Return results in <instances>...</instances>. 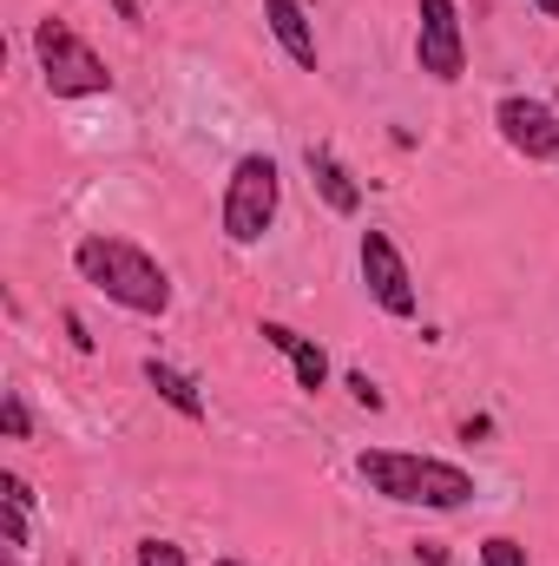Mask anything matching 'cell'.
<instances>
[{
    "label": "cell",
    "instance_id": "obj_4",
    "mask_svg": "<svg viewBox=\"0 0 559 566\" xmlns=\"http://www.w3.org/2000/svg\"><path fill=\"white\" fill-rule=\"evenodd\" d=\"M33 60H40V80H46V93L53 99H86V93H113V73H106V60L66 27V20H40L33 27Z\"/></svg>",
    "mask_w": 559,
    "mask_h": 566
},
{
    "label": "cell",
    "instance_id": "obj_11",
    "mask_svg": "<svg viewBox=\"0 0 559 566\" xmlns=\"http://www.w3.org/2000/svg\"><path fill=\"white\" fill-rule=\"evenodd\" d=\"M145 382H151V389H158V396H165V402L184 416V422H204V396H198V382H191V376H178L171 363L145 356Z\"/></svg>",
    "mask_w": 559,
    "mask_h": 566
},
{
    "label": "cell",
    "instance_id": "obj_15",
    "mask_svg": "<svg viewBox=\"0 0 559 566\" xmlns=\"http://www.w3.org/2000/svg\"><path fill=\"white\" fill-rule=\"evenodd\" d=\"M349 396H356V402H362V409H382V389H376V382H369V376H362V369H356V376H349Z\"/></svg>",
    "mask_w": 559,
    "mask_h": 566
},
{
    "label": "cell",
    "instance_id": "obj_1",
    "mask_svg": "<svg viewBox=\"0 0 559 566\" xmlns=\"http://www.w3.org/2000/svg\"><path fill=\"white\" fill-rule=\"evenodd\" d=\"M356 474L395 501V507H428V514H454L474 501V474L454 468V461H434V454H402V448H362L356 454Z\"/></svg>",
    "mask_w": 559,
    "mask_h": 566
},
{
    "label": "cell",
    "instance_id": "obj_7",
    "mask_svg": "<svg viewBox=\"0 0 559 566\" xmlns=\"http://www.w3.org/2000/svg\"><path fill=\"white\" fill-rule=\"evenodd\" d=\"M356 258H362V283H369V296L389 310V316H415V277H409V264H402V251H395V238L389 231H362V244H356Z\"/></svg>",
    "mask_w": 559,
    "mask_h": 566
},
{
    "label": "cell",
    "instance_id": "obj_12",
    "mask_svg": "<svg viewBox=\"0 0 559 566\" xmlns=\"http://www.w3.org/2000/svg\"><path fill=\"white\" fill-rule=\"evenodd\" d=\"M481 566H534V560H527V547L514 534H487L481 541Z\"/></svg>",
    "mask_w": 559,
    "mask_h": 566
},
{
    "label": "cell",
    "instance_id": "obj_5",
    "mask_svg": "<svg viewBox=\"0 0 559 566\" xmlns=\"http://www.w3.org/2000/svg\"><path fill=\"white\" fill-rule=\"evenodd\" d=\"M415 60L428 80L454 86L467 73V33H461V7L454 0H415Z\"/></svg>",
    "mask_w": 559,
    "mask_h": 566
},
{
    "label": "cell",
    "instance_id": "obj_10",
    "mask_svg": "<svg viewBox=\"0 0 559 566\" xmlns=\"http://www.w3.org/2000/svg\"><path fill=\"white\" fill-rule=\"evenodd\" d=\"M264 20H271V33H277V46L303 66V73H316V27H309V7L303 0H264Z\"/></svg>",
    "mask_w": 559,
    "mask_h": 566
},
{
    "label": "cell",
    "instance_id": "obj_6",
    "mask_svg": "<svg viewBox=\"0 0 559 566\" xmlns=\"http://www.w3.org/2000/svg\"><path fill=\"white\" fill-rule=\"evenodd\" d=\"M494 126H500V139L514 145L520 158H534V165H553L559 158V113L547 99H534V93H507L494 106Z\"/></svg>",
    "mask_w": 559,
    "mask_h": 566
},
{
    "label": "cell",
    "instance_id": "obj_17",
    "mask_svg": "<svg viewBox=\"0 0 559 566\" xmlns=\"http://www.w3.org/2000/svg\"><path fill=\"white\" fill-rule=\"evenodd\" d=\"M534 7H540V13H547V20H559V0H534Z\"/></svg>",
    "mask_w": 559,
    "mask_h": 566
},
{
    "label": "cell",
    "instance_id": "obj_3",
    "mask_svg": "<svg viewBox=\"0 0 559 566\" xmlns=\"http://www.w3.org/2000/svg\"><path fill=\"white\" fill-rule=\"evenodd\" d=\"M277 205H283V178H277V158L271 151H244L231 165V185H224V238L231 244H264V231L277 224Z\"/></svg>",
    "mask_w": 559,
    "mask_h": 566
},
{
    "label": "cell",
    "instance_id": "obj_8",
    "mask_svg": "<svg viewBox=\"0 0 559 566\" xmlns=\"http://www.w3.org/2000/svg\"><path fill=\"white\" fill-rule=\"evenodd\" d=\"M257 336H264L271 349L289 356L296 389H309V396H316V389H329V356H323V343H316V336H303V329H289V323H271V316H264V329H257Z\"/></svg>",
    "mask_w": 559,
    "mask_h": 566
},
{
    "label": "cell",
    "instance_id": "obj_18",
    "mask_svg": "<svg viewBox=\"0 0 559 566\" xmlns=\"http://www.w3.org/2000/svg\"><path fill=\"white\" fill-rule=\"evenodd\" d=\"M218 566H244V560H218Z\"/></svg>",
    "mask_w": 559,
    "mask_h": 566
},
{
    "label": "cell",
    "instance_id": "obj_14",
    "mask_svg": "<svg viewBox=\"0 0 559 566\" xmlns=\"http://www.w3.org/2000/svg\"><path fill=\"white\" fill-rule=\"evenodd\" d=\"M139 566H191V560H184L178 541H158V534H151V541H139Z\"/></svg>",
    "mask_w": 559,
    "mask_h": 566
},
{
    "label": "cell",
    "instance_id": "obj_13",
    "mask_svg": "<svg viewBox=\"0 0 559 566\" xmlns=\"http://www.w3.org/2000/svg\"><path fill=\"white\" fill-rule=\"evenodd\" d=\"M0 428H7V441H27V434H33V416H27V402H20L13 389L0 396Z\"/></svg>",
    "mask_w": 559,
    "mask_h": 566
},
{
    "label": "cell",
    "instance_id": "obj_2",
    "mask_svg": "<svg viewBox=\"0 0 559 566\" xmlns=\"http://www.w3.org/2000/svg\"><path fill=\"white\" fill-rule=\"evenodd\" d=\"M73 264H80V277L93 283L106 303H119V310H133V316H165V310H171V277H165V264L145 258L133 238L93 231V238L73 244Z\"/></svg>",
    "mask_w": 559,
    "mask_h": 566
},
{
    "label": "cell",
    "instance_id": "obj_16",
    "mask_svg": "<svg viewBox=\"0 0 559 566\" xmlns=\"http://www.w3.org/2000/svg\"><path fill=\"white\" fill-rule=\"evenodd\" d=\"M119 7V20H139V0H113Z\"/></svg>",
    "mask_w": 559,
    "mask_h": 566
},
{
    "label": "cell",
    "instance_id": "obj_9",
    "mask_svg": "<svg viewBox=\"0 0 559 566\" xmlns=\"http://www.w3.org/2000/svg\"><path fill=\"white\" fill-rule=\"evenodd\" d=\"M303 165H309V178H316V191H323V205H329L336 218H356V211H362V185L349 178V165H342L329 145H309Z\"/></svg>",
    "mask_w": 559,
    "mask_h": 566
}]
</instances>
